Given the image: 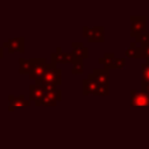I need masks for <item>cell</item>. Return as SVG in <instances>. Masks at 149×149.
I'll return each instance as SVG.
<instances>
[{"mask_svg":"<svg viewBox=\"0 0 149 149\" xmlns=\"http://www.w3.org/2000/svg\"><path fill=\"white\" fill-rule=\"evenodd\" d=\"M29 105H30V101L26 100L23 94H20V95L10 94V95H8V109L9 111H14L15 108L26 107V106H29Z\"/></svg>","mask_w":149,"mask_h":149,"instance_id":"cell-11","label":"cell"},{"mask_svg":"<svg viewBox=\"0 0 149 149\" xmlns=\"http://www.w3.org/2000/svg\"><path fill=\"white\" fill-rule=\"evenodd\" d=\"M115 59H116V57H115L114 52H105L102 55V57H100L98 59V63L102 64L104 69L109 71V70H114V62H115Z\"/></svg>","mask_w":149,"mask_h":149,"instance_id":"cell-13","label":"cell"},{"mask_svg":"<svg viewBox=\"0 0 149 149\" xmlns=\"http://www.w3.org/2000/svg\"><path fill=\"white\" fill-rule=\"evenodd\" d=\"M61 100H62V91L59 88H57V90L51 91V92H45V94L41 101V106L54 107Z\"/></svg>","mask_w":149,"mask_h":149,"instance_id":"cell-9","label":"cell"},{"mask_svg":"<svg viewBox=\"0 0 149 149\" xmlns=\"http://www.w3.org/2000/svg\"><path fill=\"white\" fill-rule=\"evenodd\" d=\"M3 57V51H2V48L0 47V59Z\"/></svg>","mask_w":149,"mask_h":149,"instance_id":"cell-24","label":"cell"},{"mask_svg":"<svg viewBox=\"0 0 149 149\" xmlns=\"http://www.w3.org/2000/svg\"><path fill=\"white\" fill-rule=\"evenodd\" d=\"M71 48H72V55L74 59L84 61L88 58V48L85 47L81 42H72Z\"/></svg>","mask_w":149,"mask_h":149,"instance_id":"cell-12","label":"cell"},{"mask_svg":"<svg viewBox=\"0 0 149 149\" xmlns=\"http://www.w3.org/2000/svg\"><path fill=\"white\" fill-rule=\"evenodd\" d=\"M135 43L136 44H140V47L146 45V44H149V31L147 30V31L137 35L135 37Z\"/></svg>","mask_w":149,"mask_h":149,"instance_id":"cell-19","label":"cell"},{"mask_svg":"<svg viewBox=\"0 0 149 149\" xmlns=\"http://www.w3.org/2000/svg\"><path fill=\"white\" fill-rule=\"evenodd\" d=\"M144 31H147V16L132 15L130 16V36L136 37L137 35Z\"/></svg>","mask_w":149,"mask_h":149,"instance_id":"cell-3","label":"cell"},{"mask_svg":"<svg viewBox=\"0 0 149 149\" xmlns=\"http://www.w3.org/2000/svg\"><path fill=\"white\" fill-rule=\"evenodd\" d=\"M141 85H149V63L141 64Z\"/></svg>","mask_w":149,"mask_h":149,"instance_id":"cell-16","label":"cell"},{"mask_svg":"<svg viewBox=\"0 0 149 149\" xmlns=\"http://www.w3.org/2000/svg\"><path fill=\"white\" fill-rule=\"evenodd\" d=\"M130 106L147 107L149 106V95L142 90H130Z\"/></svg>","mask_w":149,"mask_h":149,"instance_id":"cell-6","label":"cell"},{"mask_svg":"<svg viewBox=\"0 0 149 149\" xmlns=\"http://www.w3.org/2000/svg\"><path fill=\"white\" fill-rule=\"evenodd\" d=\"M51 64H72L74 62V57L72 52H64L61 48H57L56 51L50 54Z\"/></svg>","mask_w":149,"mask_h":149,"instance_id":"cell-5","label":"cell"},{"mask_svg":"<svg viewBox=\"0 0 149 149\" xmlns=\"http://www.w3.org/2000/svg\"><path fill=\"white\" fill-rule=\"evenodd\" d=\"M47 65L48 63L45 58H33V68L29 73V78L35 81L41 79L47 70Z\"/></svg>","mask_w":149,"mask_h":149,"instance_id":"cell-4","label":"cell"},{"mask_svg":"<svg viewBox=\"0 0 149 149\" xmlns=\"http://www.w3.org/2000/svg\"><path fill=\"white\" fill-rule=\"evenodd\" d=\"M125 54H126V56L128 58L139 59V47H136V43L135 42H132L130 43V47L125 50Z\"/></svg>","mask_w":149,"mask_h":149,"instance_id":"cell-17","label":"cell"},{"mask_svg":"<svg viewBox=\"0 0 149 149\" xmlns=\"http://www.w3.org/2000/svg\"><path fill=\"white\" fill-rule=\"evenodd\" d=\"M35 84L43 87L45 92H51L57 90V86L62 84V70L56 65L49 63L47 65V70L43 77L36 80Z\"/></svg>","mask_w":149,"mask_h":149,"instance_id":"cell-1","label":"cell"},{"mask_svg":"<svg viewBox=\"0 0 149 149\" xmlns=\"http://www.w3.org/2000/svg\"><path fill=\"white\" fill-rule=\"evenodd\" d=\"M95 95H109V86L99 85Z\"/></svg>","mask_w":149,"mask_h":149,"instance_id":"cell-21","label":"cell"},{"mask_svg":"<svg viewBox=\"0 0 149 149\" xmlns=\"http://www.w3.org/2000/svg\"><path fill=\"white\" fill-rule=\"evenodd\" d=\"M33 68V58H20L19 59V72L21 74H29Z\"/></svg>","mask_w":149,"mask_h":149,"instance_id":"cell-15","label":"cell"},{"mask_svg":"<svg viewBox=\"0 0 149 149\" xmlns=\"http://www.w3.org/2000/svg\"><path fill=\"white\" fill-rule=\"evenodd\" d=\"M147 63H149V59H148V61H147Z\"/></svg>","mask_w":149,"mask_h":149,"instance_id":"cell-25","label":"cell"},{"mask_svg":"<svg viewBox=\"0 0 149 149\" xmlns=\"http://www.w3.org/2000/svg\"><path fill=\"white\" fill-rule=\"evenodd\" d=\"M98 84L94 80H91L88 78L83 80V95H88V94H94L97 93L98 90Z\"/></svg>","mask_w":149,"mask_h":149,"instance_id":"cell-14","label":"cell"},{"mask_svg":"<svg viewBox=\"0 0 149 149\" xmlns=\"http://www.w3.org/2000/svg\"><path fill=\"white\" fill-rule=\"evenodd\" d=\"M88 79L94 80L98 85H104V86H109V71L102 69H94L93 72L88 73L87 76Z\"/></svg>","mask_w":149,"mask_h":149,"instance_id":"cell-7","label":"cell"},{"mask_svg":"<svg viewBox=\"0 0 149 149\" xmlns=\"http://www.w3.org/2000/svg\"><path fill=\"white\" fill-rule=\"evenodd\" d=\"M83 36L87 38L90 43H102L105 41V28L102 26L97 27H83Z\"/></svg>","mask_w":149,"mask_h":149,"instance_id":"cell-2","label":"cell"},{"mask_svg":"<svg viewBox=\"0 0 149 149\" xmlns=\"http://www.w3.org/2000/svg\"><path fill=\"white\" fill-rule=\"evenodd\" d=\"M144 58L146 61L149 59V44L139 47V59Z\"/></svg>","mask_w":149,"mask_h":149,"instance_id":"cell-20","label":"cell"},{"mask_svg":"<svg viewBox=\"0 0 149 149\" xmlns=\"http://www.w3.org/2000/svg\"><path fill=\"white\" fill-rule=\"evenodd\" d=\"M140 90L146 91V92L148 93V95H149V85H141V88H140Z\"/></svg>","mask_w":149,"mask_h":149,"instance_id":"cell-23","label":"cell"},{"mask_svg":"<svg viewBox=\"0 0 149 149\" xmlns=\"http://www.w3.org/2000/svg\"><path fill=\"white\" fill-rule=\"evenodd\" d=\"M84 72V64L81 59H74V62L72 63V69H71V73L72 74H81Z\"/></svg>","mask_w":149,"mask_h":149,"instance_id":"cell-18","label":"cell"},{"mask_svg":"<svg viewBox=\"0 0 149 149\" xmlns=\"http://www.w3.org/2000/svg\"><path fill=\"white\" fill-rule=\"evenodd\" d=\"M2 47L6 48L8 50V52H10V54H13V52L23 54L24 52V37L20 36V37L9 38L8 41L3 42Z\"/></svg>","mask_w":149,"mask_h":149,"instance_id":"cell-8","label":"cell"},{"mask_svg":"<svg viewBox=\"0 0 149 149\" xmlns=\"http://www.w3.org/2000/svg\"><path fill=\"white\" fill-rule=\"evenodd\" d=\"M126 66V58H116L114 62V70L123 69Z\"/></svg>","mask_w":149,"mask_h":149,"instance_id":"cell-22","label":"cell"},{"mask_svg":"<svg viewBox=\"0 0 149 149\" xmlns=\"http://www.w3.org/2000/svg\"><path fill=\"white\" fill-rule=\"evenodd\" d=\"M45 94L43 87L37 84H31L29 86V101H33L36 106H41V101Z\"/></svg>","mask_w":149,"mask_h":149,"instance_id":"cell-10","label":"cell"}]
</instances>
